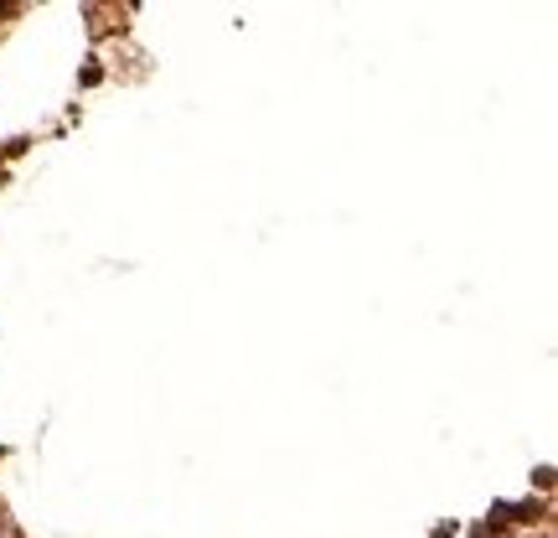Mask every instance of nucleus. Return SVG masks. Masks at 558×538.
<instances>
[{
    "instance_id": "nucleus-1",
    "label": "nucleus",
    "mask_w": 558,
    "mask_h": 538,
    "mask_svg": "<svg viewBox=\"0 0 558 538\" xmlns=\"http://www.w3.org/2000/svg\"><path fill=\"white\" fill-rule=\"evenodd\" d=\"M0 16H6V6H0Z\"/></svg>"
}]
</instances>
